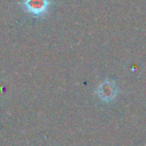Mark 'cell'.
I'll return each mask as SVG.
<instances>
[{"mask_svg": "<svg viewBox=\"0 0 146 146\" xmlns=\"http://www.w3.org/2000/svg\"><path fill=\"white\" fill-rule=\"evenodd\" d=\"M52 2L50 0H23V6L27 13L34 17H44Z\"/></svg>", "mask_w": 146, "mask_h": 146, "instance_id": "6da1fadb", "label": "cell"}, {"mask_svg": "<svg viewBox=\"0 0 146 146\" xmlns=\"http://www.w3.org/2000/svg\"><path fill=\"white\" fill-rule=\"evenodd\" d=\"M108 91L112 92V94H114V95L116 94V87H115V84H114L113 82H111V81H106V82L102 83V84L99 86V90H98L97 92L99 94V97L108 99V98H110ZM110 99H111V98H110Z\"/></svg>", "mask_w": 146, "mask_h": 146, "instance_id": "7a4b0ae2", "label": "cell"}]
</instances>
